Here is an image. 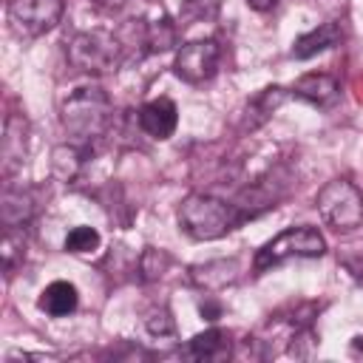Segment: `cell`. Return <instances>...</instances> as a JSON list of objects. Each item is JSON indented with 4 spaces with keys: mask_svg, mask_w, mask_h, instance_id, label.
Here are the masks:
<instances>
[{
    "mask_svg": "<svg viewBox=\"0 0 363 363\" xmlns=\"http://www.w3.org/2000/svg\"><path fill=\"white\" fill-rule=\"evenodd\" d=\"M179 227L196 238V241H213L227 235L230 230H235L250 213L241 210L238 204L221 201L216 196L207 193H190L182 204H179Z\"/></svg>",
    "mask_w": 363,
    "mask_h": 363,
    "instance_id": "obj_1",
    "label": "cell"
},
{
    "mask_svg": "<svg viewBox=\"0 0 363 363\" xmlns=\"http://www.w3.org/2000/svg\"><path fill=\"white\" fill-rule=\"evenodd\" d=\"M343 267L352 272V278H354V281H360V284H363V258H343Z\"/></svg>",
    "mask_w": 363,
    "mask_h": 363,
    "instance_id": "obj_24",
    "label": "cell"
},
{
    "mask_svg": "<svg viewBox=\"0 0 363 363\" xmlns=\"http://www.w3.org/2000/svg\"><path fill=\"white\" fill-rule=\"evenodd\" d=\"M77 303H79L77 286L68 284V281H51V284L40 292V301H37V306H40L45 315H51V318H65V315H71V312L77 309Z\"/></svg>",
    "mask_w": 363,
    "mask_h": 363,
    "instance_id": "obj_13",
    "label": "cell"
},
{
    "mask_svg": "<svg viewBox=\"0 0 363 363\" xmlns=\"http://www.w3.org/2000/svg\"><path fill=\"white\" fill-rule=\"evenodd\" d=\"M34 213V201L28 190H6L3 196V221L6 227H20Z\"/></svg>",
    "mask_w": 363,
    "mask_h": 363,
    "instance_id": "obj_16",
    "label": "cell"
},
{
    "mask_svg": "<svg viewBox=\"0 0 363 363\" xmlns=\"http://www.w3.org/2000/svg\"><path fill=\"white\" fill-rule=\"evenodd\" d=\"M176 125H179V108H176V102L167 99V96L150 99V102H145V105L139 108V128H142L147 136H153V139H167V136H173Z\"/></svg>",
    "mask_w": 363,
    "mask_h": 363,
    "instance_id": "obj_8",
    "label": "cell"
},
{
    "mask_svg": "<svg viewBox=\"0 0 363 363\" xmlns=\"http://www.w3.org/2000/svg\"><path fill=\"white\" fill-rule=\"evenodd\" d=\"M176 34H179L176 23H170L167 17H162V20L150 23L145 28V43H147L150 51H167V48L176 45Z\"/></svg>",
    "mask_w": 363,
    "mask_h": 363,
    "instance_id": "obj_17",
    "label": "cell"
},
{
    "mask_svg": "<svg viewBox=\"0 0 363 363\" xmlns=\"http://www.w3.org/2000/svg\"><path fill=\"white\" fill-rule=\"evenodd\" d=\"M218 60H221V45L216 40H193L179 48L173 60V74L190 85H199L218 71Z\"/></svg>",
    "mask_w": 363,
    "mask_h": 363,
    "instance_id": "obj_7",
    "label": "cell"
},
{
    "mask_svg": "<svg viewBox=\"0 0 363 363\" xmlns=\"http://www.w3.org/2000/svg\"><path fill=\"white\" fill-rule=\"evenodd\" d=\"M9 23L23 37H40L51 31L62 11L65 0H9Z\"/></svg>",
    "mask_w": 363,
    "mask_h": 363,
    "instance_id": "obj_6",
    "label": "cell"
},
{
    "mask_svg": "<svg viewBox=\"0 0 363 363\" xmlns=\"http://www.w3.org/2000/svg\"><path fill=\"white\" fill-rule=\"evenodd\" d=\"M323 252H326V241L315 227H309V224L286 227L284 233H278L272 241H267L255 252L252 272L261 275V272H267L269 267H275L286 258H320Z\"/></svg>",
    "mask_w": 363,
    "mask_h": 363,
    "instance_id": "obj_3",
    "label": "cell"
},
{
    "mask_svg": "<svg viewBox=\"0 0 363 363\" xmlns=\"http://www.w3.org/2000/svg\"><path fill=\"white\" fill-rule=\"evenodd\" d=\"M79 145H60V147H54V153H51V167H54V173L62 179V182H68V179H74L77 176V170H79Z\"/></svg>",
    "mask_w": 363,
    "mask_h": 363,
    "instance_id": "obj_18",
    "label": "cell"
},
{
    "mask_svg": "<svg viewBox=\"0 0 363 363\" xmlns=\"http://www.w3.org/2000/svg\"><path fill=\"white\" fill-rule=\"evenodd\" d=\"M235 278H238V261L235 258H218V261H207V264H193L190 267V281L199 289H207V292L224 289Z\"/></svg>",
    "mask_w": 363,
    "mask_h": 363,
    "instance_id": "obj_11",
    "label": "cell"
},
{
    "mask_svg": "<svg viewBox=\"0 0 363 363\" xmlns=\"http://www.w3.org/2000/svg\"><path fill=\"white\" fill-rule=\"evenodd\" d=\"M315 207L320 218L337 230V233H352L354 227L363 224V193L354 182L349 179H332L318 190Z\"/></svg>",
    "mask_w": 363,
    "mask_h": 363,
    "instance_id": "obj_4",
    "label": "cell"
},
{
    "mask_svg": "<svg viewBox=\"0 0 363 363\" xmlns=\"http://www.w3.org/2000/svg\"><path fill=\"white\" fill-rule=\"evenodd\" d=\"M26 139H28L26 116L23 113H9L6 116V128H3V142H0L3 176H11L26 162Z\"/></svg>",
    "mask_w": 363,
    "mask_h": 363,
    "instance_id": "obj_9",
    "label": "cell"
},
{
    "mask_svg": "<svg viewBox=\"0 0 363 363\" xmlns=\"http://www.w3.org/2000/svg\"><path fill=\"white\" fill-rule=\"evenodd\" d=\"M247 6L255 9V11H269L275 6V0H247Z\"/></svg>",
    "mask_w": 363,
    "mask_h": 363,
    "instance_id": "obj_26",
    "label": "cell"
},
{
    "mask_svg": "<svg viewBox=\"0 0 363 363\" xmlns=\"http://www.w3.org/2000/svg\"><path fill=\"white\" fill-rule=\"evenodd\" d=\"M286 96H289V94H286L281 85H269V88H264L258 96H252L250 105H247L244 130H255V128H261V125L281 108V102H284Z\"/></svg>",
    "mask_w": 363,
    "mask_h": 363,
    "instance_id": "obj_15",
    "label": "cell"
},
{
    "mask_svg": "<svg viewBox=\"0 0 363 363\" xmlns=\"http://www.w3.org/2000/svg\"><path fill=\"white\" fill-rule=\"evenodd\" d=\"M145 329L153 335V337H167L176 332V320L170 315L167 306H159V309H150L147 318H145Z\"/></svg>",
    "mask_w": 363,
    "mask_h": 363,
    "instance_id": "obj_22",
    "label": "cell"
},
{
    "mask_svg": "<svg viewBox=\"0 0 363 363\" xmlns=\"http://www.w3.org/2000/svg\"><path fill=\"white\" fill-rule=\"evenodd\" d=\"M292 96L306 99L312 105H329L337 96V79L329 74H303L292 85Z\"/></svg>",
    "mask_w": 363,
    "mask_h": 363,
    "instance_id": "obj_14",
    "label": "cell"
},
{
    "mask_svg": "<svg viewBox=\"0 0 363 363\" xmlns=\"http://www.w3.org/2000/svg\"><path fill=\"white\" fill-rule=\"evenodd\" d=\"M113 116V105L102 88L85 85L77 88L65 102H62V128L71 136L74 145H91L99 139Z\"/></svg>",
    "mask_w": 363,
    "mask_h": 363,
    "instance_id": "obj_2",
    "label": "cell"
},
{
    "mask_svg": "<svg viewBox=\"0 0 363 363\" xmlns=\"http://www.w3.org/2000/svg\"><path fill=\"white\" fill-rule=\"evenodd\" d=\"M221 9V0H182V9H179V23L182 26H190V23H199V20H213Z\"/></svg>",
    "mask_w": 363,
    "mask_h": 363,
    "instance_id": "obj_19",
    "label": "cell"
},
{
    "mask_svg": "<svg viewBox=\"0 0 363 363\" xmlns=\"http://www.w3.org/2000/svg\"><path fill=\"white\" fill-rule=\"evenodd\" d=\"M99 9H108V11H116V9H122L128 0H94Z\"/></svg>",
    "mask_w": 363,
    "mask_h": 363,
    "instance_id": "obj_25",
    "label": "cell"
},
{
    "mask_svg": "<svg viewBox=\"0 0 363 363\" xmlns=\"http://www.w3.org/2000/svg\"><path fill=\"white\" fill-rule=\"evenodd\" d=\"M170 267V255L156 250V247H145L142 258H139V269H142V278L145 281H156L164 275V269Z\"/></svg>",
    "mask_w": 363,
    "mask_h": 363,
    "instance_id": "obj_21",
    "label": "cell"
},
{
    "mask_svg": "<svg viewBox=\"0 0 363 363\" xmlns=\"http://www.w3.org/2000/svg\"><path fill=\"white\" fill-rule=\"evenodd\" d=\"M184 357H193V360H224L230 357V335L218 326L196 335L184 349H182Z\"/></svg>",
    "mask_w": 363,
    "mask_h": 363,
    "instance_id": "obj_12",
    "label": "cell"
},
{
    "mask_svg": "<svg viewBox=\"0 0 363 363\" xmlns=\"http://www.w3.org/2000/svg\"><path fill=\"white\" fill-rule=\"evenodd\" d=\"M99 247V233L94 227H74L68 235H65V250L74 252V255H85V252H94Z\"/></svg>",
    "mask_w": 363,
    "mask_h": 363,
    "instance_id": "obj_20",
    "label": "cell"
},
{
    "mask_svg": "<svg viewBox=\"0 0 363 363\" xmlns=\"http://www.w3.org/2000/svg\"><path fill=\"white\" fill-rule=\"evenodd\" d=\"M340 40H343V28H340L337 20L320 23L318 28L301 34V37L292 43V57H295V60H309V57H315V54H320V51L337 45Z\"/></svg>",
    "mask_w": 363,
    "mask_h": 363,
    "instance_id": "obj_10",
    "label": "cell"
},
{
    "mask_svg": "<svg viewBox=\"0 0 363 363\" xmlns=\"http://www.w3.org/2000/svg\"><path fill=\"white\" fill-rule=\"evenodd\" d=\"M68 62L85 74H108L122 62V43L105 28L79 31L68 43Z\"/></svg>",
    "mask_w": 363,
    "mask_h": 363,
    "instance_id": "obj_5",
    "label": "cell"
},
{
    "mask_svg": "<svg viewBox=\"0 0 363 363\" xmlns=\"http://www.w3.org/2000/svg\"><path fill=\"white\" fill-rule=\"evenodd\" d=\"M199 312H201L207 320H218L221 312H224V306H221L218 301H213V298H204V301L199 303Z\"/></svg>",
    "mask_w": 363,
    "mask_h": 363,
    "instance_id": "obj_23",
    "label": "cell"
}]
</instances>
